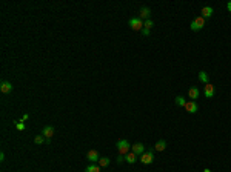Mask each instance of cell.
<instances>
[{"label": "cell", "instance_id": "1", "mask_svg": "<svg viewBox=\"0 0 231 172\" xmlns=\"http://www.w3.org/2000/svg\"><path fill=\"white\" fill-rule=\"evenodd\" d=\"M116 148H117V151L120 155H125V154H128V151L131 149V145H129V141L128 140H119L117 143H116Z\"/></svg>", "mask_w": 231, "mask_h": 172}, {"label": "cell", "instance_id": "2", "mask_svg": "<svg viewBox=\"0 0 231 172\" xmlns=\"http://www.w3.org/2000/svg\"><path fill=\"white\" fill-rule=\"evenodd\" d=\"M128 25L133 31H142L143 29V20H140L139 17H131L128 20Z\"/></svg>", "mask_w": 231, "mask_h": 172}, {"label": "cell", "instance_id": "3", "mask_svg": "<svg viewBox=\"0 0 231 172\" xmlns=\"http://www.w3.org/2000/svg\"><path fill=\"white\" fill-rule=\"evenodd\" d=\"M203 26H205V19L200 16V17H196L193 22H191V25H190V28H191V31H200V29H203Z\"/></svg>", "mask_w": 231, "mask_h": 172}, {"label": "cell", "instance_id": "4", "mask_svg": "<svg viewBox=\"0 0 231 172\" xmlns=\"http://www.w3.org/2000/svg\"><path fill=\"white\" fill-rule=\"evenodd\" d=\"M153 160H154V149H148V151H145V154L140 155V161L143 165H151Z\"/></svg>", "mask_w": 231, "mask_h": 172}, {"label": "cell", "instance_id": "5", "mask_svg": "<svg viewBox=\"0 0 231 172\" xmlns=\"http://www.w3.org/2000/svg\"><path fill=\"white\" fill-rule=\"evenodd\" d=\"M87 160H88L89 163H99V160H100V155H99V152H97V151L91 149V151H88V154H87Z\"/></svg>", "mask_w": 231, "mask_h": 172}, {"label": "cell", "instance_id": "6", "mask_svg": "<svg viewBox=\"0 0 231 172\" xmlns=\"http://www.w3.org/2000/svg\"><path fill=\"white\" fill-rule=\"evenodd\" d=\"M185 109H186L190 114H196V112H197V109H199V106H197V103H196V101L190 100V101H186V105H185Z\"/></svg>", "mask_w": 231, "mask_h": 172}, {"label": "cell", "instance_id": "7", "mask_svg": "<svg viewBox=\"0 0 231 172\" xmlns=\"http://www.w3.org/2000/svg\"><path fill=\"white\" fill-rule=\"evenodd\" d=\"M131 149H133V152L136 154L137 157H140L142 154H145V146H143L142 143H136V145H133Z\"/></svg>", "mask_w": 231, "mask_h": 172}, {"label": "cell", "instance_id": "8", "mask_svg": "<svg viewBox=\"0 0 231 172\" xmlns=\"http://www.w3.org/2000/svg\"><path fill=\"white\" fill-rule=\"evenodd\" d=\"M150 16H151V9H150V8H146V6L140 8L139 19H140V20H148V19H150Z\"/></svg>", "mask_w": 231, "mask_h": 172}, {"label": "cell", "instance_id": "9", "mask_svg": "<svg viewBox=\"0 0 231 172\" xmlns=\"http://www.w3.org/2000/svg\"><path fill=\"white\" fill-rule=\"evenodd\" d=\"M0 91H2L3 94H9V92L13 91V85H11L9 81H2V83H0Z\"/></svg>", "mask_w": 231, "mask_h": 172}, {"label": "cell", "instance_id": "10", "mask_svg": "<svg viewBox=\"0 0 231 172\" xmlns=\"http://www.w3.org/2000/svg\"><path fill=\"white\" fill-rule=\"evenodd\" d=\"M42 135H43L46 140H50V138L54 135V128L53 126H45V128L42 129Z\"/></svg>", "mask_w": 231, "mask_h": 172}, {"label": "cell", "instance_id": "11", "mask_svg": "<svg viewBox=\"0 0 231 172\" xmlns=\"http://www.w3.org/2000/svg\"><path fill=\"white\" fill-rule=\"evenodd\" d=\"M200 12H202V17H203V19H210V17L213 16L214 9L211 8V6H203Z\"/></svg>", "mask_w": 231, "mask_h": 172}, {"label": "cell", "instance_id": "12", "mask_svg": "<svg viewBox=\"0 0 231 172\" xmlns=\"http://www.w3.org/2000/svg\"><path fill=\"white\" fill-rule=\"evenodd\" d=\"M203 94H205V97L207 98H213L214 97V86L213 85H205V89H203Z\"/></svg>", "mask_w": 231, "mask_h": 172}, {"label": "cell", "instance_id": "13", "mask_svg": "<svg viewBox=\"0 0 231 172\" xmlns=\"http://www.w3.org/2000/svg\"><path fill=\"white\" fill-rule=\"evenodd\" d=\"M199 81L203 83V85H208V83H210V76H208L205 71H200V72H199Z\"/></svg>", "mask_w": 231, "mask_h": 172}, {"label": "cell", "instance_id": "14", "mask_svg": "<svg viewBox=\"0 0 231 172\" xmlns=\"http://www.w3.org/2000/svg\"><path fill=\"white\" fill-rule=\"evenodd\" d=\"M165 148H166V141H165V140H159V141L154 145V151H157V152L165 151Z\"/></svg>", "mask_w": 231, "mask_h": 172}, {"label": "cell", "instance_id": "15", "mask_svg": "<svg viewBox=\"0 0 231 172\" xmlns=\"http://www.w3.org/2000/svg\"><path fill=\"white\" fill-rule=\"evenodd\" d=\"M125 161H128L129 165H134L136 161H137V155L134 152H129V154H126V157H125Z\"/></svg>", "mask_w": 231, "mask_h": 172}, {"label": "cell", "instance_id": "16", "mask_svg": "<svg viewBox=\"0 0 231 172\" xmlns=\"http://www.w3.org/2000/svg\"><path fill=\"white\" fill-rule=\"evenodd\" d=\"M199 94H200V92H199L197 88H191V89L188 91V97H190L193 101H196V98H199Z\"/></svg>", "mask_w": 231, "mask_h": 172}, {"label": "cell", "instance_id": "17", "mask_svg": "<svg viewBox=\"0 0 231 172\" xmlns=\"http://www.w3.org/2000/svg\"><path fill=\"white\" fill-rule=\"evenodd\" d=\"M85 172H100V166H96V163H91L85 168Z\"/></svg>", "mask_w": 231, "mask_h": 172}, {"label": "cell", "instance_id": "18", "mask_svg": "<svg viewBox=\"0 0 231 172\" xmlns=\"http://www.w3.org/2000/svg\"><path fill=\"white\" fill-rule=\"evenodd\" d=\"M45 141H46V143H48V141H50V140H46V138H45V137H43V135H37L36 138H34V143H36V145H43V143H45Z\"/></svg>", "mask_w": 231, "mask_h": 172}, {"label": "cell", "instance_id": "19", "mask_svg": "<svg viewBox=\"0 0 231 172\" xmlns=\"http://www.w3.org/2000/svg\"><path fill=\"white\" fill-rule=\"evenodd\" d=\"M176 105H177V106H183V108H185V105H186V100H185V98H183L182 96H177V97H176Z\"/></svg>", "mask_w": 231, "mask_h": 172}, {"label": "cell", "instance_id": "20", "mask_svg": "<svg viewBox=\"0 0 231 172\" xmlns=\"http://www.w3.org/2000/svg\"><path fill=\"white\" fill-rule=\"evenodd\" d=\"M108 165H109V160H108L107 157H103V158L99 160V166H100V168H107Z\"/></svg>", "mask_w": 231, "mask_h": 172}, {"label": "cell", "instance_id": "21", "mask_svg": "<svg viewBox=\"0 0 231 172\" xmlns=\"http://www.w3.org/2000/svg\"><path fill=\"white\" fill-rule=\"evenodd\" d=\"M153 26H154V23H153V20H151V19H148V20H145V22H143V28L151 29Z\"/></svg>", "mask_w": 231, "mask_h": 172}, {"label": "cell", "instance_id": "22", "mask_svg": "<svg viewBox=\"0 0 231 172\" xmlns=\"http://www.w3.org/2000/svg\"><path fill=\"white\" fill-rule=\"evenodd\" d=\"M25 128H26V126H25V121H17V123H16V129H17V131H25Z\"/></svg>", "mask_w": 231, "mask_h": 172}, {"label": "cell", "instance_id": "23", "mask_svg": "<svg viewBox=\"0 0 231 172\" xmlns=\"http://www.w3.org/2000/svg\"><path fill=\"white\" fill-rule=\"evenodd\" d=\"M116 161H117V165H122V163L125 161V157H123V155H120V154H119V157L116 158Z\"/></svg>", "mask_w": 231, "mask_h": 172}, {"label": "cell", "instance_id": "24", "mask_svg": "<svg viewBox=\"0 0 231 172\" xmlns=\"http://www.w3.org/2000/svg\"><path fill=\"white\" fill-rule=\"evenodd\" d=\"M142 34H143V37H148V36H150V29L143 28V29H142Z\"/></svg>", "mask_w": 231, "mask_h": 172}, {"label": "cell", "instance_id": "25", "mask_svg": "<svg viewBox=\"0 0 231 172\" xmlns=\"http://www.w3.org/2000/svg\"><path fill=\"white\" fill-rule=\"evenodd\" d=\"M28 118H29V115H28V114H23V117H22V121H26Z\"/></svg>", "mask_w": 231, "mask_h": 172}, {"label": "cell", "instance_id": "26", "mask_svg": "<svg viewBox=\"0 0 231 172\" xmlns=\"http://www.w3.org/2000/svg\"><path fill=\"white\" fill-rule=\"evenodd\" d=\"M0 161H5V154L3 152L0 154Z\"/></svg>", "mask_w": 231, "mask_h": 172}, {"label": "cell", "instance_id": "27", "mask_svg": "<svg viewBox=\"0 0 231 172\" xmlns=\"http://www.w3.org/2000/svg\"><path fill=\"white\" fill-rule=\"evenodd\" d=\"M227 9H228V11L231 12V2H228V3H227Z\"/></svg>", "mask_w": 231, "mask_h": 172}, {"label": "cell", "instance_id": "28", "mask_svg": "<svg viewBox=\"0 0 231 172\" xmlns=\"http://www.w3.org/2000/svg\"><path fill=\"white\" fill-rule=\"evenodd\" d=\"M203 172H211L210 169H203Z\"/></svg>", "mask_w": 231, "mask_h": 172}]
</instances>
